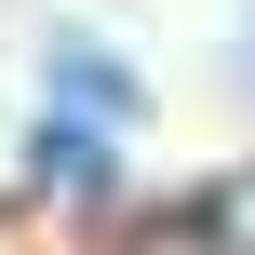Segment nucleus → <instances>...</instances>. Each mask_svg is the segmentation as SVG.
Listing matches in <instances>:
<instances>
[{
  "mask_svg": "<svg viewBox=\"0 0 255 255\" xmlns=\"http://www.w3.org/2000/svg\"><path fill=\"white\" fill-rule=\"evenodd\" d=\"M54 94L67 121H134V67H108L94 40H54Z\"/></svg>",
  "mask_w": 255,
  "mask_h": 255,
  "instance_id": "nucleus-1",
  "label": "nucleus"
},
{
  "mask_svg": "<svg viewBox=\"0 0 255 255\" xmlns=\"http://www.w3.org/2000/svg\"><path fill=\"white\" fill-rule=\"evenodd\" d=\"M242 67H255V0H242Z\"/></svg>",
  "mask_w": 255,
  "mask_h": 255,
  "instance_id": "nucleus-3",
  "label": "nucleus"
},
{
  "mask_svg": "<svg viewBox=\"0 0 255 255\" xmlns=\"http://www.w3.org/2000/svg\"><path fill=\"white\" fill-rule=\"evenodd\" d=\"M27 148H40V175H54V188H108V175H121V148H108V121H67V108H54V121H40Z\"/></svg>",
  "mask_w": 255,
  "mask_h": 255,
  "instance_id": "nucleus-2",
  "label": "nucleus"
}]
</instances>
